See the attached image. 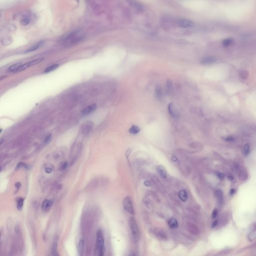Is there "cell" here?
Wrapping results in <instances>:
<instances>
[{
    "label": "cell",
    "mask_w": 256,
    "mask_h": 256,
    "mask_svg": "<svg viewBox=\"0 0 256 256\" xmlns=\"http://www.w3.org/2000/svg\"><path fill=\"white\" fill-rule=\"evenodd\" d=\"M179 197L180 199L183 202H186L188 199V195L185 190H181L179 193Z\"/></svg>",
    "instance_id": "cell-15"
},
{
    "label": "cell",
    "mask_w": 256,
    "mask_h": 256,
    "mask_svg": "<svg viewBox=\"0 0 256 256\" xmlns=\"http://www.w3.org/2000/svg\"><path fill=\"white\" fill-rule=\"evenodd\" d=\"M154 233H155V235L161 240H165L168 239L167 235L165 233V232L161 229L156 230L154 231Z\"/></svg>",
    "instance_id": "cell-9"
},
{
    "label": "cell",
    "mask_w": 256,
    "mask_h": 256,
    "mask_svg": "<svg viewBox=\"0 0 256 256\" xmlns=\"http://www.w3.org/2000/svg\"><path fill=\"white\" fill-rule=\"evenodd\" d=\"M15 187L17 188H20L21 187V184L19 182H17L15 184Z\"/></svg>",
    "instance_id": "cell-37"
},
{
    "label": "cell",
    "mask_w": 256,
    "mask_h": 256,
    "mask_svg": "<svg viewBox=\"0 0 256 256\" xmlns=\"http://www.w3.org/2000/svg\"><path fill=\"white\" fill-rule=\"evenodd\" d=\"M250 150L249 145L247 144H245V146H244V150H243L244 155L246 156H248L250 153Z\"/></svg>",
    "instance_id": "cell-24"
},
{
    "label": "cell",
    "mask_w": 256,
    "mask_h": 256,
    "mask_svg": "<svg viewBox=\"0 0 256 256\" xmlns=\"http://www.w3.org/2000/svg\"><path fill=\"white\" fill-rule=\"evenodd\" d=\"M57 243L56 242L54 243L52 247V253L54 256H57L58 255L57 252Z\"/></svg>",
    "instance_id": "cell-23"
},
{
    "label": "cell",
    "mask_w": 256,
    "mask_h": 256,
    "mask_svg": "<svg viewBox=\"0 0 256 256\" xmlns=\"http://www.w3.org/2000/svg\"><path fill=\"white\" fill-rule=\"evenodd\" d=\"M45 172H46L47 173L50 174V173H51L52 172V170L50 168L47 167V168H45Z\"/></svg>",
    "instance_id": "cell-35"
},
{
    "label": "cell",
    "mask_w": 256,
    "mask_h": 256,
    "mask_svg": "<svg viewBox=\"0 0 256 256\" xmlns=\"http://www.w3.org/2000/svg\"><path fill=\"white\" fill-rule=\"evenodd\" d=\"M1 169H2V168H1V167H0V172H1Z\"/></svg>",
    "instance_id": "cell-43"
},
{
    "label": "cell",
    "mask_w": 256,
    "mask_h": 256,
    "mask_svg": "<svg viewBox=\"0 0 256 256\" xmlns=\"http://www.w3.org/2000/svg\"><path fill=\"white\" fill-rule=\"evenodd\" d=\"M0 17H1V16H0Z\"/></svg>",
    "instance_id": "cell-44"
},
{
    "label": "cell",
    "mask_w": 256,
    "mask_h": 256,
    "mask_svg": "<svg viewBox=\"0 0 256 256\" xmlns=\"http://www.w3.org/2000/svg\"><path fill=\"white\" fill-rule=\"evenodd\" d=\"M218 220H215L213 223H212V228H215L218 225Z\"/></svg>",
    "instance_id": "cell-34"
},
{
    "label": "cell",
    "mask_w": 256,
    "mask_h": 256,
    "mask_svg": "<svg viewBox=\"0 0 256 256\" xmlns=\"http://www.w3.org/2000/svg\"><path fill=\"white\" fill-rule=\"evenodd\" d=\"M235 193V190L234 189H231L230 191V194L231 195H233Z\"/></svg>",
    "instance_id": "cell-39"
},
{
    "label": "cell",
    "mask_w": 256,
    "mask_h": 256,
    "mask_svg": "<svg viewBox=\"0 0 256 256\" xmlns=\"http://www.w3.org/2000/svg\"><path fill=\"white\" fill-rule=\"evenodd\" d=\"M216 175H217V176L219 178V179H220L221 180H223L224 179L225 176H224V175L223 173H220V172H217L216 173Z\"/></svg>",
    "instance_id": "cell-30"
},
{
    "label": "cell",
    "mask_w": 256,
    "mask_h": 256,
    "mask_svg": "<svg viewBox=\"0 0 256 256\" xmlns=\"http://www.w3.org/2000/svg\"><path fill=\"white\" fill-rule=\"evenodd\" d=\"M157 171L160 175V176L163 178L167 177V171L165 168L162 166H158L157 167Z\"/></svg>",
    "instance_id": "cell-11"
},
{
    "label": "cell",
    "mask_w": 256,
    "mask_h": 256,
    "mask_svg": "<svg viewBox=\"0 0 256 256\" xmlns=\"http://www.w3.org/2000/svg\"><path fill=\"white\" fill-rule=\"evenodd\" d=\"M249 240L250 241H253L254 240H255L256 238V231L254 230L253 231V232H252L251 233H250L249 235Z\"/></svg>",
    "instance_id": "cell-25"
},
{
    "label": "cell",
    "mask_w": 256,
    "mask_h": 256,
    "mask_svg": "<svg viewBox=\"0 0 256 256\" xmlns=\"http://www.w3.org/2000/svg\"><path fill=\"white\" fill-rule=\"evenodd\" d=\"M96 246L99 255L103 256L104 253V239L102 231L99 230L97 234Z\"/></svg>",
    "instance_id": "cell-2"
},
{
    "label": "cell",
    "mask_w": 256,
    "mask_h": 256,
    "mask_svg": "<svg viewBox=\"0 0 256 256\" xmlns=\"http://www.w3.org/2000/svg\"><path fill=\"white\" fill-rule=\"evenodd\" d=\"M97 108V105L96 104H93L91 105H90L87 107H86L84 109L82 110L81 113H82L83 115H88L96 110Z\"/></svg>",
    "instance_id": "cell-6"
},
{
    "label": "cell",
    "mask_w": 256,
    "mask_h": 256,
    "mask_svg": "<svg viewBox=\"0 0 256 256\" xmlns=\"http://www.w3.org/2000/svg\"><path fill=\"white\" fill-rule=\"evenodd\" d=\"M235 169H236V171L237 172L236 173L238 174L239 176L240 177V179L243 180L247 179L248 177V175H247L246 170L245 169V168L241 166L237 165L236 166Z\"/></svg>",
    "instance_id": "cell-4"
},
{
    "label": "cell",
    "mask_w": 256,
    "mask_h": 256,
    "mask_svg": "<svg viewBox=\"0 0 256 256\" xmlns=\"http://www.w3.org/2000/svg\"><path fill=\"white\" fill-rule=\"evenodd\" d=\"M167 86L168 89H170L171 88V87L172 86V82L170 80H168L167 83Z\"/></svg>",
    "instance_id": "cell-33"
},
{
    "label": "cell",
    "mask_w": 256,
    "mask_h": 256,
    "mask_svg": "<svg viewBox=\"0 0 256 256\" xmlns=\"http://www.w3.org/2000/svg\"><path fill=\"white\" fill-rule=\"evenodd\" d=\"M85 250V242L83 240H81L78 244V251L80 255H83Z\"/></svg>",
    "instance_id": "cell-13"
},
{
    "label": "cell",
    "mask_w": 256,
    "mask_h": 256,
    "mask_svg": "<svg viewBox=\"0 0 256 256\" xmlns=\"http://www.w3.org/2000/svg\"><path fill=\"white\" fill-rule=\"evenodd\" d=\"M215 195L220 205H223L224 203V198L222 192L220 190H217L215 192Z\"/></svg>",
    "instance_id": "cell-10"
},
{
    "label": "cell",
    "mask_w": 256,
    "mask_h": 256,
    "mask_svg": "<svg viewBox=\"0 0 256 256\" xmlns=\"http://www.w3.org/2000/svg\"><path fill=\"white\" fill-rule=\"evenodd\" d=\"M76 1H77V2H78V3H79V1H80V0H76Z\"/></svg>",
    "instance_id": "cell-42"
},
{
    "label": "cell",
    "mask_w": 256,
    "mask_h": 256,
    "mask_svg": "<svg viewBox=\"0 0 256 256\" xmlns=\"http://www.w3.org/2000/svg\"></svg>",
    "instance_id": "cell-45"
},
{
    "label": "cell",
    "mask_w": 256,
    "mask_h": 256,
    "mask_svg": "<svg viewBox=\"0 0 256 256\" xmlns=\"http://www.w3.org/2000/svg\"><path fill=\"white\" fill-rule=\"evenodd\" d=\"M218 211L217 209H214L212 213V219H214L215 218H216V217L218 216Z\"/></svg>",
    "instance_id": "cell-28"
},
{
    "label": "cell",
    "mask_w": 256,
    "mask_h": 256,
    "mask_svg": "<svg viewBox=\"0 0 256 256\" xmlns=\"http://www.w3.org/2000/svg\"><path fill=\"white\" fill-rule=\"evenodd\" d=\"M144 185H145V186H147V187H150V186H151V183H150V182L149 181H145V182H144Z\"/></svg>",
    "instance_id": "cell-38"
},
{
    "label": "cell",
    "mask_w": 256,
    "mask_h": 256,
    "mask_svg": "<svg viewBox=\"0 0 256 256\" xmlns=\"http://www.w3.org/2000/svg\"><path fill=\"white\" fill-rule=\"evenodd\" d=\"M228 178L229 180H232L233 179V176H231V175H230V176H228Z\"/></svg>",
    "instance_id": "cell-41"
},
{
    "label": "cell",
    "mask_w": 256,
    "mask_h": 256,
    "mask_svg": "<svg viewBox=\"0 0 256 256\" xmlns=\"http://www.w3.org/2000/svg\"><path fill=\"white\" fill-rule=\"evenodd\" d=\"M58 67H59V65H58V64H55V65L50 66L45 70L44 72L45 73H49L55 71Z\"/></svg>",
    "instance_id": "cell-19"
},
{
    "label": "cell",
    "mask_w": 256,
    "mask_h": 256,
    "mask_svg": "<svg viewBox=\"0 0 256 256\" xmlns=\"http://www.w3.org/2000/svg\"><path fill=\"white\" fill-rule=\"evenodd\" d=\"M178 24L181 28H188L194 27L195 25V23L193 21L189 20L182 19L179 21Z\"/></svg>",
    "instance_id": "cell-5"
},
{
    "label": "cell",
    "mask_w": 256,
    "mask_h": 256,
    "mask_svg": "<svg viewBox=\"0 0 256 256\" xmlns=\"http://www.w3.org/2000/svg\"><path fill=\"white\" fill-rule=\"evenodd\" d=\"M23 203H24V199L22 198H20L18 201V205H17V208L19 210L21 211L22 210L23 206Z\"/></svg>",
    "instance_id": "cell-26"
},
{
    "label": "cell",
    "mask_w": 256,
    "mask_h": 256,
    "mask_svg": "<svg viewBox=\"0 0 256 256\" xmlns=\"http://www.w3.org/2000/svg\"><path fill=\"white\" fill-rule=\"evenodd\" d=\"M232 43H233V40L231 38H227V39H224L222 42L223 45L225 47H228L231 45L232 44Z\"/></svg>",
    "instance_id": "cell-22"
},
{
    "label": "cell",
    "mask_w": 256,
    "mask_h": 256,
    "mask_svg": "<svg viewBox=\"0 0 256 256\" xmlns=\"http://www.w3.org/2000/svg\"><path fill=\"white\" fill-rule=\"evenodd\" d=\"M168 111L169 112V114H170V115L172 116V117L175 118H177L179 115V114L178 112L177 111L176 109H175V107H174V104L172 103H170L169 105Z\"/></svg>",
    "instance_id": "cell-8"
},
{
    "label": "cell",
    "mask_w": 256,
    "mask_h": 256,
    "mask_svg": "<svg viewBox=\"0 0 256 256\" xmlns=\"http://www.w3.org/2000/svg\"><path fill=\"white\" fill-rule=\"evenodd\" d=\"M168 225L169 227L172 229H177L178 227V221L175 218H172L169 220Z\"/></svg>",
    "instance_id": "cell-12"
},
{
    "label": "cell",
    "mask_w": 256,
    "mask_h": 256,
    "mask_svg": "<svg viewBox=\"0 0 256 256\" xmlns=\"http://www.w3.org/2000/svg\"><path fill=\"white\" fill-rule=\"evenodd\" d=\"M92 126L91 125V124L90 125L89 124H86V125L84 127V132H85L86 133L89 132L90 131H91V127H92Z\"/></svg>",
    "instance_id": "cell-27"
},
{
    "label": "cell",
    "mask_w": 256,
    "mask_h": 256,
    "mask_svg": "<svg viewBox=\"0 0 256 256\" xmlns=\"http://www.w3.org/2000/svg\"><path fill=\"white\" fill-rule=\"evenodd\" d=\"M140 129L139 127L136 126H132L129 129L130 133L132 134H137L140 132Z\"/></svg>",
    "instance_id": "cell-21"
},
{
    "label": "cell",
    "mask_w": 256,
    "mask_h": 256,
    "mask_svg": "<svg viewBox=\"0 0 256 256\" xmlns=\"http://www.w3.org/2000/svg\"><path fill=\"white\" fill-rule=\"evenodd\" d=\"M129 225L130 226V228L131 230L133 240L134 242L136 243L140 239V234L139 229L136 221L135 219L133 217H131L129 219Z\"/></svg>",
    "instance_id": "cell-1"
},
{
    "label": "cell",
    "mask_w": 256,
    "mask_h": 256,
    "mask_svg": "<svg viewBox=\"0 0 256 256\" xmlns=\"http://www.w3.org/2000/svg\"><path fill=\"white\" fill-rule=\"evenodd\" d=\"M43 41H40V42H38L37 43H36V44H35L32 47H31L29 48L28 50H27L26 52V53H30V52L37 50L43 44Z\"/></svg>",
    "instance_id": "cell-14"
},
{
    "label": "cell",
    "mask_w": 256,
    "mask_h": 256,
    "mask_svg": "<svg viewBox=\"0 0 256 256\" xmlns=\"http://www.w3.org/2000/svg\"><path fill=\"white\" fill-rule=\"evenodd\" d=\"M44 60V58H39V59H37L35 60H34L31 62H28V65L29 66V67L34 66L35 65H38V64L41 63Z\"/></svg>",
    "instance_id": "cell-18"
},
{
    "label": "cell",
    "mask_w": 256,
    "mask_h": 256,
    "mask_svg": "<svg viewBox=\"0 0 256 256\" xmlns=\"http://www.w3.org/2000/svg\"><path fill=\"white\" fill-rule=\"evenodd\" d=\"M225 140L228 142H233L234 141V138L232 136H229V137H226L225 138Z\"/></svg>",
    "instance_id": "cell-32"
},
{
    "label": "cell",
    "mask_w": 256,
    "mask_h": 256,
    "mask_svg": "<svg viewBox=\"0 0 256 256\" xmlns=\"http://www.w3.org/2000/svg\"><path fill=\"white\" fill-rule=\"evenodd\" d=\"M155 93H156V97L158 98V99H161L162 97V89H161V87L159 86V85H157L156 87V89H155Z\"/></svg>",
    "instance_id": "cell-20"
},
{
    "label": "cell",
    "mask_w": 256,
    "mask_h": 256,
    "mask_svg": "<svg viewBox=\"0 0 256 256\" xmlns=\"http://www.w3.org/2000/svg\"><path fill=\"white\" fill-rule=\"evenodd\" d=\"M51 138H52V135H51V134L48 135L47 137L45 138V140H44V143H45V144H47V143H48L50 141L51 139Z\"/></svg>",
    "instance_id": "cell-31"
},
{
    "label": "cell",
    "mask_w": 256,
    "mask_h": 256,
    "mask_svg": "<svg viewBox=\"0 0 256 256\" xmlns=\"http://www.w3.org/2000/svg\"><path fill=\"white\" fill-rule=\"evenodd\" d=\"M6 77V76H0V81H1L3 80H4V79H5Z\"/></svg>",
    "instance_id": "cell-40"
},
{
    "label": "cell",
    "mask_w": 256,
    "mask_h": 256,
    "mask_svg": "<svg viewBox=\"0 0 256 256\" xmlns=\"http://www.w3.org/2000/svg\"><path fill=\"white\" fill-rule=\"evenodd\" d=\"M123 206L125 210L130 214H134V208L131 199L130 197H126L123 201Z\"/></svg>",
    "instance_id": "cell-3"
},
{
    "label": "cell",
    "mask_w": 256,
    "mask_h": 256,
    "mask_svg": "<svg viewBox=\"0 0 256 256\" xmlns=\"http://www.w3.org/2000/svg\"><path fill=\"white\" fill-rule=\"evenodd\" d=\"M31 18L29 16H25L21 20V24L24 26H26L30 24L31 22Z\"/></svg>",
    "instance_id": "cell-17"
},
{
    "label": "cell",
    "mask_w": 256,
    "mask_h": 256,
    "mask_svg": "<svg viewBox=\"0 0 256 256\" xmlns=\"http://www.w3.org/2000/svg\"><path fill=\"white\" fill-rule=\"evenodd\" d=\"M22 167H24V168L28 169V166L26 164L24 163H22V162L19 163L18 165H17V166L16 167V168L17 169H19V168H21Z\"/></svg>",
    "instance_id": "cell-29"
},
{
    "label": "cell",
    "mask_w": 256,
    "mask_h": 256,
    "mask_svg": "<svg viewBox=\"0 0 256 256\" xmlns=\"http://www.w3.org/2000/svg\"><path fill=\"white\" fill-rule=\"evenodd\" d=\"M217 61L216 57L213 56H208L204 58L201 61V63L203 65H209L215 63Z\"/></svg>",
    "instance_id": "cell-7"
},
{
    "label": "cell",
    "mask_w": 256,
    "mask_h": 256,
    "mask_svg": "<svg viewBox=\"0 0 256 256\" xmlns=\"http://www.w3.org/2000/svg\"><path fill=\"white\" fill-rule=\"evenodd\" d=\"M22 65L21 63H16L15 64H14V65L11 66L9 69H8V71L9 72H14V73H16V71L18 70V69H19V68L20 67V66Z\"/></svg>",
    "instance_id": "cell-16"
},
{
    "label": "cell",
    "mask_w": 256,
    "mask_h": 256,
    "mask_svg": "<svg viewBox=\"0 0 256 256\" xmlns=\"http://www.w3.org/2000/svg\"><path fill=\"white\" fill-rule=\"evenodd\" d=\"M67 167H68V163H67V162H65V163H64L62 165L61 168H62V169L64 170V169H66V168H67Z\"/></svg>",
    "instance_id": "cell-36"
}]
</instances>
